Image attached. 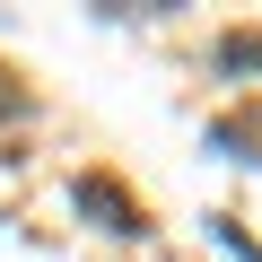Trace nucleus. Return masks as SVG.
Here are the masks:
<instances>
[{
    "label": "nucleus",
    "mask_w": 262,
    "mask_h": 262,
    "mask_svg": "<svg viewBox=\"0 0 262 262\" xmlns=\"http://www.w3.org/2000/svg\"><path fill=\"white\" fill-rule=\"evenodd\" d=\"M219 70H262V27H236V35H219Z\"/></svg>",
    "instance_id": "nucleus-2"
},
{
    "label": "nucleus",
    "mask_w": 262,
    "mask_h": 262,
    "mask_svg": "<svg viewBox=\"0 0 262 262\" xmlns=\"http://www.w3.org/2000/svg\"><path fill=\"white\" fill-rule=\"evenodd\" d=\"M70 201H79V210H88L96 227H114V236H140V227H149V210L131 201V192H122V184H114L105 166H88V175L70 184Z\"/></svg>",
    "instance_id": "nucleus-1"
}]
</instances>
